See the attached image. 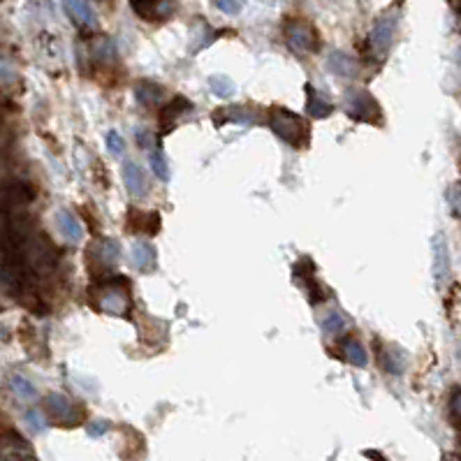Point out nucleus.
Segmentation results:
<instances>
[{"instance_id":"0eeeda50","label":"nucleus","mask_w":461,"mask_h":461,"mask_svg":"<svg viewBox=\"0 0 461 461\" xmlns=\"http://www.w3.org/2000/svg\"><path fill=\"white\" fill-rule=\"evenodd\" d=\"M190 100L183 96L172 98L167 105H163L160 114H158V121H160V135H169L176 128V121L181 119V114L190 112Z\"/></svg>"},{"instance_id":"f3484780","label":"nucleus","mask_w":461,"mask_h":461,"mask_svg":"<svg viewBox=\"0 0 461 461\" xmlns=\"http://www.w3.org/2000/svg\"><path fill=\"white\" fill-rule=\"evenodd\" d=\"M56 222H59L61 234L66 236L70 243H79V241H82L84 229H82V222L77 220L75 213H70L68 209H61L59 216H56Z\"/></svg>"},{"instance_id":"72a5a7b5","label":"nucleus","mask_w":461,"mask_h":461,"mask_svg":"<svg viewBox=\"0 0 461 461\" xmlns=\"http://www.w3.org/2000/svg\"><path fill=\"white\" fill-rule=\"evenodd\" d=\"M450 5L455 7V12H457V14H461V0H450Z\"/></svg>"},{"instance_id":"7ed1b4c3","label":"nucleus","mask_w":461,"mask_h":461,"mask_svg":"<svg viewBox=\"0 0 461 461\" xmlns=\"http://www.w3.org/2000/svg\"><path fill=\"white\" fill-rule=\"evenodd\" d=\"M396 28H399V12H394V10H387L383 17L373 24V31L369 35V52L376 56V59H383V56L390 52V47L394 45V38H396Z\"/></svg>"},{"instance_id":"2f4dec72","label":"nucleus","mask_w":461,"mask_h":461,"mask_svg":"<svg viewBox=\"0 0 461 461\" xmlns=\"http://www.w3.org/2000/svg\"><path fill=\"white\" fill-rule=\"evenodd\" d=\"M450 410H452V417H455L457 422H461V390H455V394H452Z\"/></svg>"},{"instance_id":"f257e3e1","label":"nucleus","mask_w":461,"mask_h":461,"mask_svg":"<svg viewBox=\"0 0 461 461\" xmlns=\"http://www.w3.org/2000/svg\"><path fill=\"white\" fill-rule=\"evenodd\" d=\"M269 128L280 139L292 144L294 149H304L311 142V128L294 112H287L283 107H271L269 109Z\"/></svg>"},{"instance_id":"f8f14e48","label":"nucleus","mask_w":461,"mask_h":461,"mask_svg":"<svg viewBox=\"0 0 461 461\" xmlns=\"http://www.w3.org/2000/svg\"><path fill=\"white\" fill-rule=\"evenodd\" d=\"M123 183L133 195H146L149 192V179L135 160L123 163Z\"/></svg>"},{"instance_id":"dca6fc26","label":"nucleus","mask_w":461,"mask_h":461,"mask_svg":"<svg viewBox=\"0 0 461 461\" xmlns=\"http://www.w3.org/2000/svg\"><path fill=\"white\" fill-rule=\"evenodd\" d=\"M130 299H128V292L119 290V287H107L105 297H103V311L112 313V315H121V318H128L130 315Z\"/></svg>"},{"instance_id":"20e7f679","label":"nucleus","mask_w":461,"mask_h":461,"mask_svg":"<svg viewBox=\"0 0 461 461\" xmlns=\"http://www.w3.org/2000/svg\"><path fill=\"white\" fill-rule=\"evenodd\" d=\"M285 42L292 52L297 54H306V52H318L320 49V35L313 28V24H308L304 19H290L285 24Z\"/></svg>"},{"instance_id":"a878e982","label":"nucleus","mask_w":461,"mask_h":461,"mask_svg":"<svg viewBox=\"0 0 461 461\" xmlns=\"http://www.w3.org/2000/svg\"><path fill=\"white\" fill-rule=\"evenodd\" d=\"M24 420L28 424V429H31V434H42V431L47 429V417L42 415V410H38V408L28 410V413L24 415Z\"/></svg>"},{"instance_id":"9b49d317","label":"nucleus","mask_w":461,"mask_h":461,"mask_svg":"<svg viewBox=\"0 0 461 461\" xmlns=\"http://www.w3.org/2000/svg\"><path fill=\"white\" fill-rule=\"evenodd\" d=\"M378 362L380 369H385L392 376H401L406 371V352L396 345H383V348H378Z\"/></svg>"},{"instance_id":"7c9ffc66","label":"nucleus","mask_w":461,"mask_h":461,"mask_svg":"<svg viewBox=\"0 0 461 461\" xmlns=\"http://www.w3.org/2000/svg\"><path fill=\"white\" fill-rule=\"evenodd\" d=\"M450 206H452V213H455V218H461V186H455V188H450Z\"/></svg>"},{"instance_id":"6e6552de","label":"nucleus","mask_w":461,"mask_h":461,"mask_svg":"<svg viewBox=\"0 0 461 461\" xmlns=\"http://www.w3.org/2000/svg\"><path fill=\"white\" fill-rule=\"evenodd\" d=\"M213 126H225V123H239V126H250L255 121V112L250 107L234 105V107H220L211 114Z\"/></svg>"},{"instance_id":"2eb2a0df","label":"nucleus","mask_w":461,"mask_h":461,"mask_svg":"<svg viewBox=\"0 0 461 461\" xmlns=\"http://www.w3.org/2000/svg\"><path fill=\"white\" fill-rule=\"evenodd\" d=\"M327 66L336 77H343V79H352L359 75V63L345 52H331L327 56Z\"/></svg>"},{"instance_id":"cd10ccee","label":"nucleus","mask_w":461,"mask_h":461,"mask_svg":"<svg viewBox=\"0 0 461 461\" xmlns=\"http://www.w3.org/2000/svg\"><path fill=\"white\" fill-rule=\"evenodd\" d=\"M105 142H107V149H109V153H112V156L121 158V156L126 153V142H123V137H121L116 130H109V133H107Z\"/></svg>"},{"instance_id":"c756f323","label":"nucleus","mask_w":461,"mask_h":461,"mask_svg":"<svg viewBox=\"0 0 461 461\" xmlns=\"http://www.w3.org/2000/svg\"><path fill=\"white\" fill-rule=\"evenodd\" d=\"M213 3L220 12H225V14H239L243 7L241 0H213Z\"/></svg>"},{"instance_id":"39448f33","label":"nucleus","mask_w":461,"mask_h":461,"mask_svg":"<svg viewBox=\"0 0 461 461\" xmlns=\"http://www.w3.org/2000/svg\"><path fill=\"white\" fill-rule=\"evenodd\" d=\"M45 406H47L49 417H52L56 424H61V427H77V424H82L84 420L82 406H77L66 394L52 392L45 399Z\"/></svg>"},{"instance_id":"b1692460","label":"nucleus","mask_w":461,"mask_h":461,"mask_svg":"<svg viewBox=\"0 0 461 461\" xmlns=\"http://www.w3.org/2000/svg\"><path fill=\"white\" fill-rule=\"evenodd\" d=\"M348 327V318L341 311H329L325 318H322V331L325 334H338Z\"/></svg>"},{"instance_id":"ddd939ff","label":"nucleus","mask_w":461,"mask_h":461,"mask_svg":"<svg viewBox=\"0 0 461 461\" xmlns=\"http://www.w3.org/2000/svg\"><path fill=\"white\" fill-rule=\"evenodd\" d=\"M306 109H308V116L313 119H327L331 112H334V105L327 96L315 89L313 84H306Z\"/></svg>"},{"instance_id":"393cba45","label":"nucleus","mask_w":461,"mask_h":461,"mask_svg":"<svg viewBox=\"0 0 461 461\" xmlns=\"http://www.w3.org/2000/svg\"><path fill=\"white\" fill-rule=\"evenodd\" d=\"M151 169H153V174L160 179V181H169L172 172H169L167 158H165L163 151H153V153H151Z\"/></svg>"},{"instance_id":"412c9836","label":"nucleus","mask_w":461,"mask_h":461,"mask_svg":"<svg viewBox=\"0 0 461 461\" xmlns=\"http://www.w3.org/2000/svg\"><path fill=\"white\" fill-rule=\"evenodd\" d=\"M163 93H165L163 86H158L153 82H137V86H135V96H137V100H139L142 105L160 103Z\"/></svg>"},{"instance_id":"bb28decb","label":"nucleus","mask_w":461,"mask_h":461,"mask_svg":"<svg viewBox=\"0 0 461 461\" xmlns=\"http://www.w3.org/2000/svg\"><path fill=\"white\" fill-rule=\"evenodd\" d=\"M292 271H294V276H297V278H304V280L313 278L315 276V264H313L311 257L304 255V257H299V260L292 264Z\"/></svg>"},{"instance_id":"f704fd0d","label":"nucleus","mask_w":461,"mask_h":461,"mask_svg":"<svg viewBox=\"0 0 461 461\" xmlns=\"http://www.w3.org/2000/svg\"><path fill=\"white\" fill-rule=\"evenodd\" d=\"M7 336H10V334H7V329L0 325V341H7Z\"/></svg>"},{"instance_id":"4468645a","label":"nucleus","mask_w":461,"mask_h":461,"mask_svg":"<svg viewBox=\"0 0 461 461\" xmlns=\"http://www.w3.org/2000/svg\"><path fill=\"white\" fill-rule=\"evenodd\" d=\"M63 7H66V12L79 26H84V28L98 26V17H96V12H93L89 0H63Z\"/></svg>"},{"instance_id":"c85d7f7f","label":"nucleus","mask_w":461,"mask_h":461,"mask_svg":"<svg viewBox=\"0 0 461 461\" xmlns=\"http://www.w3.org/2000/svg\"><path fill=\"white\" fill-rule=\"evenodd\" d=\"M109 427H112V424L107 422V420H93V422H89V427H86V434H89L91 438H98V436L107 434Z\"/></svg>"},{"instance_id":"1a4fd4ad","label":"nucleus","mask_w":461,"mask_h":461,"mask_svg":"<svg viewBox=\"0 0 461 461\" xmlns=\"http://www.w3.org/2000/svg\"><path fill=\"white\" fill-rule=\"evenodd\" d=\"M130 5L135 7V12L139 17L149 19V21H158V19H167L172 14V0H130Z\"/></svg>"},{"instance_id":"6ab92c4d","label":"nucleus","mask_w":461,"mask_h":461,"mask_svg":"<svg viewBox=\"0 0 461 461\" xmlns=\"http://www.w3.org/2000/svg\"><path fill=\"white\" fill-rule=\"evenodd\" d=\"M341 352H343V359H348V362L352 366H357V369H364V366L369 364L364 345L355 341V338H345V341H341Z\"/></svg>"},{"instance_id":"a211bd4d","label":"nucleus","mask_w":461,"mask_h":461,"mask_svg":"<svg viewBox=\"0 0 461 461\" xmlns=\"http://www.w3.org/2000/svg\"><path fill=\"white\" fill-rule=\"evenodd\" d=\"M33 197H35V190L24 181H17L12 186H7L5 192H3V202L12 209H19V206L28 204V202H33Z\"/></svg>"},{"instance_id":"f03ea898","label":"nucleus","mask_w":461,"mask_h":461,"mask_svg":"<svg viewBox=\"0 0 461 461\" xmlns=\"http://www.w3.org/2000/svg\"><path fill=\"white\" fill-rule=\"evenodd\" d=\"M345 112L357 123H383V112L378 107V100L369 91H350L348 98H345Z\"/></svg>"},{"instance_id":"423d86ee","label":"nucleus","mask_w":461,"mask_h":461,"mask_svg":"<svg viewBox=\"0 0 461 461\" xmlns=\"http://www.w3.org/2000/svg\"><path fill=\"white\" fill-rule=\"evenodd\" d=\"M163 227V218L158 211H139V209L130 206L126 213V229L130 234H149L156 236Z\"/></svg>"},{"instance_id":"5701e85b","label":"nucleus","mask_w":461,"mask_h":461,"mask_svg":"<svg viewBox=\"0 0 461 461\" xmlns=\"http://www.w3.org/2000/svg\"><path fill=\"white\" fill-rule=\"evenodd\" d=\"M209 89H211L216 98H232L236 86L232 79L225 75H213V77H209Z\"/></svg>"},{"instance_id":"9d476101","label":"nucleus","mask_w":461,"mask_h":461,"mask_svg":"<svg viewBox=\"0 0 461 461\" xmlns=\"http://www.w3.org/2000/svg\"><path fill=\"white\" fill-rule=\"evenodd\" d=\"M434 276L436 285L443 287L445 280L450 276V253H448V241L441 234L434 236Z\"/></svg>"},{"instance_id":"4be33fe9","label":"nucleus","mask_w":461,"mask_h":461,"mask_svg":"<svg viewBox=\"0 0 461 461\" xmlns=\"http://www.w3.org/2000/svg\"><path fill=\"white\" fill-rule=\"evenodd\" d=\"M10 390L17 394V399H21V401L38 399V390H35V385L28 378L19 376V373H14V376L10 378Z\"/></svg>"},{"instance_id":"473e14b6","label":"nucleus","mask_w":461,"mask_h":461,"mask_svg":"<svg viewBox=\"0 0 461 461\" xmlns=\"http://www.w3.org/2000/svg\"><path fill=\"white\" fill-rule=\"evenodd\" d=\"M12 79H14L12 66H10V63H7L5 59H0V82L7 84V82H12Z\"/></svg>"},{"instance_id":"aec40b11","label":"nucleus","mask_w":461,"mask_h":461,"mask_svg":"<svg viewBox=\"0 0 461 461\" xmlns=\"http://www.w3.org/2000/svg\"><path fill=\"white\" fill-rule=\"evenodd\" d=\"M156 260H158V255H156V248L151 246V243H135L133 262L137 269H142V271L156 269Z\"/></svg>"}]
</instances>
